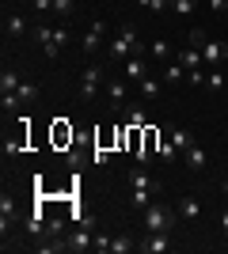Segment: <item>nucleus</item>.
I'll return each mask as SVG.
<instances>
[{
	"label": "nucleus",
	"mask_w": 228,
	"mask_h": 254,
	"mask_svg": "<svg viewBox=\"0 0 228 254\" xmlns=\"http://www.w3.org/2000/svg\"><path fill=\"white\" fill-rule=\"evenodd\" d=\"M130 53H133V57H141L145 46H141V38H137V27H133V23H126V27H118V31H114L110 57H114V61H130Z\"/></svg>",
	"instance_id": "nucleus-1"
},
{
	"label": "nucleus",
	"mask_w": 228,
	"mask_h": 254,
	"mask_svg": "<svg viewBox=\"0 0 228 254\" xmlns=\"http://www.w3.org/2000/svg\"><path fill=\"white\" fill-rule=\"evenodd\" d=\"M175 220H179V209H167L160 201H152L145 209V232H171Z\"/></svg>",
	"instance_id": "nucleus-2"
},
{
	"label": "nucleus",
	"mask_w": 228,
	"mask_h": 254,
	"mask_svg": "<svg viewBox=\"0 0 228 254\" xmlns=\"http://www.w3.org/2000/svg\"><path fill=\"white\" fill-rule=\"evenodd\" d=\"M190 42L202 50L206 64H221V61H228V42H221V38H209L206 31H190Z\"/></svg>",
	"instance_id": "nucleus-3"
},
{
	"label": "nucleus",
	"mask_w": 228,
	"mask_h": 254,
	"mask_svg": "<svg viewBox=\"0 0 228 254\" xmlns=\"http://www.w3.org/2000/svg\"><path fill=\"white\" fill-rule=\"evenodd\" d=\"M107 84V72H103V64H87L84 76H80V99L84 103H91V99L99 95V87Z\"/></svg>",
	"instance_id": "nucleus-4"
},
{
	"label": "nucleus",
	"mask_w": 228,
	"mask_h": 254,
	"mask_svg": "<svg viewBox=\"0 0 228 254\" xmlns=\"http://www.w3.org/2000/svg\"><path fill=\"white\" fill-rule=\"evenodd\" d=\"M126 99H130V84L126 80H107V110L110 114H122Z\"/></svg>",
	"instance_id": "nucleus-5"
},
{
	"label": "nucleus",
	"mask_w": 228,
	"mask_h": 254,
	"mask_svg": "<svg viewBox=\"0 0 228 254\" xmlns=\"http://www.w3.org/2000/svg\"><path fill=\"white\" fill-rule=\"evenodd\" d=\"M103 38H107V23H103V19H95V23H91V27L84 31V38H80V50H84L87 57H91V53H95L99 46H103Z\"/></svg>",
	"instance_id": "nucleus-6"
},
{
	"label": "nucleus",
	"mask_w": 228,
	"mask_h": 254,
	"mask_svg": "<svg viewBox=\"0 0 228 254\" xmlns=\"http://www.w3.org/2000/svg\"><path fill=\"white\" fill-rule=\"evenodd\" d=\"M137 251H145V254H167V251H171V239H167V232H145V239L137 243Z\"/></svg>",
	"instance_id": "nucleus-7"
},
{
	"label": "nucleus",
	"mask_w": 228,
	"mask_h": 254,
	"mask_svg": "<svg viewBox=\"0 0 228 254\" xmlns=\"http://www.w3.org/2000/svg\"><path fill=\"white\" fill-rule=\"evenodd\" d=\"M122 122H126V129H145V126H149V110H145V103H126Z\"/></svg>",
	"instance_id": "nucleus-8"
},
{
	"label": "nucleus",
	"mask_w": 228,
	"mask_h": 254,
	"mask_svg": "<svg viewBox=\"0 0 228 254\" xmlns=\"http://www.w3.org/2000/svg\"><path fill=\"white\" fill-rule=\"evenodd\" d=\"M95 235H91V220H84L76 232H69V251H91Z\"/></svg>",
	"instance_id": "nucleus-9"
},
{
	"label": "nucleus",
	"mask_w": 228,
	"mask_h": 254,
	"mask_svg": "<svg viewBox=\"0 0 228 254\" xmlns=\"http://www.w3.org/2000/svg\"><path fill=\"white\" fill-rule=\"evenodd\" d=\"M175 61L183 64L186 72H194V68H202V64H206V57H202V50H198V46L190 42L186 50H175Z\"/></svg>",
	"instance_id": "nucleus-10"
},
{
	"label": "nucleus",
	"mask_w": 228,
	"mask_h": 254,
	"mask_svg": "<svg viewBox=\"0 0 228 254\" xmlns=\"http://www.w3.org/2000/svg\"><path fill=\"white\" fill-rule=\"evenodd\" d=\"M46 212H42V205H34L31 212H27V220H23V228H27V235H46Z\"/></svg>",
	"instance_id": "nucleus-11"
},
{
	"label": "nucleus",
	"mask_w": 228,
	"mask_h": 254,
	"mask_svg": "<svg viewBox=\"0 0 228 254\" xmlns=\"http://www.w3.org/2000/svg\"><path fill=\"white\" fill-rule=\"evenodd\" d=\"M11 224H15V201L4 193V197H0V235H4V239H8Z\"/></svg>",
	"instance_id": "nucleus-12"
},
{
	"label": "nucleus",
	"mask_w": 228,
	"mask_h": 254,
	"mask_svg": "<svg viewBox=\"0 0 228 254\" xmlns=\"http://www.w3.org/2000/svg\"><path fill=\"white\" fill-rule=\"evenodd\" d=\"M183 156H186V167L194 171V175H202V171H206V167H209V159H206V152L198 148V140H194V144H190V148H186V152H183Z\"/></svg>",
	"instance_id": "nucleus-13"
},
{
	"label": "nucleus",
	"mask_w": 228,
	"mask_h": 254,
	"mask_svg": "<svg viewBox=\"0 0 228 254\" xmlns=\"http://www.w3.org/2000/svg\"><path fill=\"white\" fill-rule=\"evenodd\" d=\"M126 64V76H130V84H141L145 76H149V64L141 61V57H130V61H122Z\"/></svg>",
	"instance_id": "nucleus-14"
},
{
	"label": "nucleus",
	"mask_w": 228,
	"mask_h": 254,
	"mask_svg": "<svg viewBox=\"0 0 228 254\" xmlns=\"http://www.w3.org/2000/svg\"><path fill=\"white\" fill-rule=\"evenodd\" d=\"M137 95H141L145 103H152V99H160V80H156V76H145L141 84H137Z\"/></svg>",
	"instance_id": "nucleus-15"
},
{
	"label": "nucleus",
	"mask_w": 228,
	"mask_h": 254,
	"mask_svg": "<svg viewBox=\"0 0 228 254\" xmlns=\"http://www.w3.org/2000/svg\"><path fill=\"white\" fill-rule=\"evenodd\" d=\"M175 209H179V216H183V220H198V216H202V201H198V197H183Z\"/></svg>",
	"instance_id": "nucleus-16"
},
{
	"label": "nucleus",
	"mask_w": 228,
	"mask_h": 254,
	"mask_svg": "<svg viewBox=\"0 0 228 254\" xmlns=\"http://www.w3.org/2000/svg\"><path fill=\"white\" fill-rule=\"evenodd\" d=\"M152 205V190L145 186H130V209H149Z\"/></svg>",
	"instance_id": "nucleus-17"
},
{
	"label": "nucleus",
	"mask_w": 228,
	"mask_h": 254,
	"mask_svg": "<svg viewBox=\"0 0 228 254\" xmlns=\"http://www.w3.org/2000/svg\"><path fill=\"white\" fill-rule=\"evenodd\" d=\"M130 186H145V190H152L156 182H152V175H149V167L145 163H137V167L130 171Z\"/></svg>",
	"instance_id": "nucleus-18"
},
{
	"label": "nucleus",
	"mask_w": 228,
	"mask_h": 254,
	"mask_svg": "<svg viewBox=\"0 0 228 254\" xmlns=\"http://www.w3.org/2000/svg\"><path fill=\"white\" fill-rule=\"evenodd\" d=\"M149 53H152V57H160V61H175V50L163 42V38H156V42L149 46Z\"/></svg>",
	"instance_id": "nucleus-19"
},
{
	"label": "nucleus",
	"mask_w": 228,
	"mask_h": 254,
	"mask_svg": "<svg viewBox=\"0 0 228 254\" xmlns=\"http://www.w3.org/2000/svg\"><path fill=\"white\" fill-rule=\"evenodd\" d=\"M183 76H186L183 64H179V61H167V68H163V84H179Z\"/></svg>",
	"instance_id": "nucleus-20"
},
{
	"label": "nucleus",
	"mask_w": 228,
	"mask_h": 254,
	"mask_svg": "<svg viewBox=\"0 0 228 254\" xmlns=\"http://www.w3.org/2000/svg\"><path fill=\"white\" fill-rule=\"evenodd\" d=\"M167 137L175 140V148H179V152H186V148H190V144H194V137H190L186 129H167Z\"/></svg>",
	"instance_id": "nucleus-21"
},
{
	"label": "nucleus",
	"mask_w": 228,
	"mask_h": 254,
	"mask_svg": "<svg viewBox=\"0 0 228 254\" xmlns=\"http://www.w3.org/2000/svg\"><path fill=\"white\" fill-rule=\"evenodd\" d=\"M167 8H171L175 15H194V11H198V0H167Z\"/></svg>",
	"instance_id": "nucleus-22"
},
{
	"label": "nucleus",
	"mask_w": 228,
	"mask_h": 254,
	"mask_svg": "<svg viewBox=\"0 0 228 254\" xmlns=\"http://www.w3.org/2000/svg\"><path fill=\"white\" fill-rule=\"evenodd\" d=\"M110 251L114 254H130V251H137V243H133L130 235H114V239H110Z\"/></svg>",
	"instance_id": "nucleus-23"
},
{
	"label": "nucleus",
	"mask_w": 228,
	"mask_h": 254,
	"mask_svg": "<svg viewBox=\"0 0 228 254\" xmlns=\"http://www.w3.org/2000/svg\"><path fill=\"white\" fill-rule=\"evenodd\" d=\"M19 72H11V68H4V76H0V91H19Z\"/></svg>",
	"instance_id": "nucleus-24"
},
{
	"label": "nucleus",
	"mask_w": 228,
	"mask_h": 254,
	"mask_svg": "<svg viewBox=\"0 0 228 254\" xmlns=\"http://www.w3.org/2000/svg\"><path fill=\"white\" fill-rule=\"evenodd\" d=\"M4 31H8L11 38H19V34L27 31V19H23V15H8V23H4Z\"/></svg>",
	"instance_id": "nucleus-25"
},
{
	"label": "nucleus",
	"mask_w": 228,
	"mask_h": 254,
	"mask_svg": "<svg viewBox=\"0 0 228 254\" xmlns=\"http://www.w3.org/2000/svg\"><path fill=\"white\" fill-rule=\"evenodd\" d=\"M54 15L73 19V15H76V0H54Z\"/></svg>",
	"instance_id": "nucleus-26"
},
{
	"label": "nucleus",
	"mask_w": 228,
	"mask_h": 254,
	"mask_svg": "<svg viewBox=\"0 0 228 254\" xmlns=\"http://www.w3.org/2000/svg\"><path fill=\"white\" fill-rule=\"evenodd\" d=\"M0 106H4V114H15V110H19V95H15V91H4V99H0Z\"/></svg>",
	"instance_id": "nucleus-27"
},
{
	"label": "nucleus",
	"mask_w": 228,
	"mask_h": 254,
	"mask_svg": "<svg viewBox=\"0 0 228 254\" xmlns=\"http://www.w3.org/2000/svg\"><path fill=\"white\" fill-rule=\"evenodd\" d=\"M175 156H179V148H175V140H171V137H167V140H160V159H163V163H171Z\"/></svg>",
	"instance_id": "nucleus-28"
},
{
	"label": "nucleus",
	"mask_w": 228,
	"mask_h": 254,
	"mask_svg": "<svg viewBox=\"0 0 228 254\" xmlns=\"http://www.w3.org/2000/svg\"><path fill=\"white\" fill-rule=\"evenodd\" d=\"M34 38H38V46H50V42H54V27L38 23V27H34Z\"/></svg>",
	"instance_id": "nucleus-29"
},
{
	"label": "nucleus",
	"mask_w": 228,
	"mask_h": 254,
	"mask_svg": "<svg viewBox=\"0 0 228 254\" xmlns=\"http://www.w3.org/2000/svg\"><path fill=\"white\" fill-rule=\"evenodd\" d=\"M15 95H19V103H31V99L38 95V87H34L31 80H23V84H19V91H15Z\"/></svg>",
	"instance_id": "nucleus-30"
},
{
	"label": "nucleus",
	"mask_w": 228,
	"mask_h": 254,
	"mask_svg": "<svg viewBox=\"0 0 228 254\" xmlns=\"http://www.w3.org/2000/svg\"><path fill=\"white\" fill-rule=\"evenodd\" d=\"M61 232H65V224H61V220H50V224H46V239H61Z\"/></svg>",
	"instance_id": "nucleus-31"
},
{
	"label": "nucleus",
	"mask_w": 228,
	"mask_h": 254,
	"mask_svg": "<svg viewBox=\"0 0 228 254\" xmlns=\"http://www.w3.org/2000/svg\"><path fill=\"white\" fill-rule=\"evenodd\" d=\"M137 4H141L145 11H156V15H160V11L167 8V0H137Z\"/></svg>",
	"instance_id": "nucleus-32"
},
{
	"label": "nucleus",
	"mask_w": 228,
	"mask_h": 254,
	"mask_svg": "<svg viewBox=\"0 0 228 254\" xmlns=\"http://www.w3.org/2000/svg\"><path fill=\"white\" fill-rule=\"evenodd\" d=\"M91 251H110V235L99 232V235H95V243H91Z\"/></svg>",
	"instance_id": "nucleus-33"
},
{
	"label": "nucleus",
	"mask_w": 228,
	"mask_h": 254,
	"mask_svg": "<svg viewBox=\"0 0 228 254\" xmlns=\"http://www.w3.org/2000/svg\"><path fill=\"white\" fill-rule=\"evenodd\" d=\"M54 42L65 50V42H69V31H65V27H54Z\"/></svg>",
	"instance_id": "nucleus-34"
},
{
	"label": "nucleus",
	"mask_w": 228,
	"mask_h": 254,
	"mask_svg": "<svg viewBox=\"0 0 228 254\" xmlns=\"http://www.w3.org/2000/svg\"><path fill=\"white\" fill-rule=\"evenodd\" d=\"M107 159H110V152H103V148H95V152H91V163H95V167H103Z\"/></svg>",
	"instance_id": "nucleus-35"
},
{
	"label": "nucleus",
	"mask_w": 228,
	"mask_h": 254,
	"mask_svg": "<svg viewBox=\"0 0 228 254\" xmlns=\"http://www.w3.org/2000/svg\"><path fill=\"white\" fill-rule=\"evenodd\" d=\"M209 11H217V15H225V11H228V0H209Z\"/></svg>",
	"instance_id": "nucleus-36"
},
{
	"label": "nucleus",
	"mask_w": 228,
	"mask_h": 254,
	"mask_svg": "<svg viewBox=\"0 0 228 254\" xmlns=\"http://www.w3.org/2000/svg\"><path fill=\"white\" fill-rule=\"evenodd\" d=\"M34 11H54V0H31Z\"/></svg>",
	"instance_id": "nucleus-37"
},
{
	"label": "nucleus",
	"mask_w": 228,
	"mask_h": 254,
	"mask_svg": "<svg viewBox=\"0 0 228 254\" xmlns=\"http://www.w3.org/2000/svg\"><path fill=\"white\" fill-rule=\"evenodd\" d=\"M206 80H209V76L202 72V68H194V72H190V84H198V87H202V84H206Z\"/></svg>",
	"instance_id": "nucleus-38"
},
{
	"label": "nucleus",
	"mask_w": 228,
	"mask_h": 254,
	"mask_svg": "<svg viewBox=\"0 0 228 254\" xmlns=\"http://www.w3.org/2000/svg\"><path fill=\"white\" fill-rule=\"evenodd\" d=\"M206 84H209V87H225V76H221V72H209Z\"/></svg>",
	"instance_id": "nucleus-39"
},
{
	"label": "nucleus",
	"mask_w": 228,
	"mask_h": 254,
	"mask_svg": "<svg viewBox=\"0 0 228 254\" xmlns=\"http://www.w3.org/2000/svg\"><path fill=\"white\" fill-rule=\"evenodd\" d=\"M221 232H225V239H228V209H221Z\"/></svg>",
	"instance_id": "nucleus-40"
},
{
	"label": "nucleus",
	"mask_w": 228,
	"mask_h": 254,
	"mask_svg": "<svg viewBox=\"0 0 228 254\" xmlns=\"http://www.w3.org/2000/svg\"><path fill=\"white\" fill-rule=\"evenodd\" d=\"M225 190H228V182H225Z\"/></svg>",
	"instance_id": "nucleus-41"
}]
</instances>
